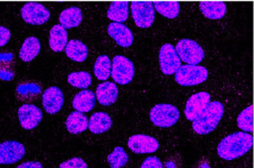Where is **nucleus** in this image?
<instances>
[{"label":"nucleus","instance_id":"4c0bfd02","mask_svg":"<svg viewBox=\"0 0 254 168\" xmlns=\"http://www.w3.org/2000/svg\"><path fill=\"white\" fill-rule=\"evenodd\" d=\"M198 168H210V167H209V165L206 162H203V163L200 164V166Z\"/></svg>","mask_w":254,"mask_h":168},{"label":"nucleus","instance_id":"1a4fd4ad","mask_svg":"<svg viewBox=\"0 0 254 168\" xmlns=\"http://www.w3.org/2000/svg\"><path fill=\"white\" fill-rule=\"evenodd\" d=\"M159 62L161 70L166 75L176 73L181 64V59L171 43H165L159 53Z\"/></svg>","mask_w":254,"mask_h":168},{"label":"nucleus","instance_id":"c9c22d12","mask_svg":"<svg viewBox=\"0 0 254 168\" xmlns=\"http://www.w3.org/2000/svg\"><path fill=\"white\" fill-rule=\"evenodd\" d=\"M17 168H43V165L38 161H27L18 165Z\"/></svg>","mask_w":254,"mask_h":168},{"label":"nucleus","instance_id":"7c9ffc66","mask_svg":"<svg viewBox=\"0 0 254 168\" xmlns=\"http://www.w3.org/2000/svg\"><path fill=\"white\" fill-rule=\"evenodd\" d=\"M67 82L73 87L85 89L91 84V76L86 71L71 72L67 76Z\"/></svg>","mask_w":254,"mask_h":168},{"label":"nucleus","instance_id":"cd10ccee","mask_svg":"<svg viewBox=\"0 0 254 168\" xmlns=\"http://www.w3.org/2000/svg\"><path fill=\"white\" fill-rule=\"evenodd\" d=\"M94 75L99 80H107L111 73V61L105 54L99 55L93 67Z\"/></svg>","mask_w":254,"mask_h":168},{"label":"nucleus","instance_id":"f3484780","mask_svg":"<svg viewBox=\"0 0 254 168\" xmlns=\"http://www.w3.org/2000/svg\"><path fill=\"white\" fill-rule=\"evenodd\" d=\"M112 126V120L110 116L104 112H97L91 115L88 120L87 126L92 133H103L107 131Z\"/></svg>","mask_w":254,"mask_h":168},{"label":"nucleus","instance_id":"ddd939ff","mask_svg":"<svg viewBox=\"0 0 254 168\" xmlns=\"http://www.w3.org/2000/svg\"><path fill=\"white\" fill-rule=\"evenodd\" d=\"M128 147L138 154L153 153L159 148V141L150 135L135 134L129 137Z\"/></svg>","mask_w":254,"mask_h":168},{"label":"nucleus","instance_id":"9b49d317","mask_svg":"<svg viewBox=\"0 0 254 168\" xmlns=\"http://www.w3.org/2000/svg\"><path fill=\"white\" fill-rule=\"evenodd\" d=\"M18 119L23 128L33 129L40 125L43 119V113L37 106L25 104L18 109Z\"/></svg>","mask_w":254,"mask_h":168},{"label":"nucleus","instance_id":"c756f323","mask_svg":"<svg viewBox=\"0 0 254 168\" xmlns=\"http://www.w3.org/2000/svg\"><path fill=\"white\" fill-rule=\"evenodd\" d=\"M129 156L121 146H116L114 150L108 154L107 161L111 168H121L128 162Z\"/></svg>","mask_w":254,"mask_h":168},{"label":"nucleus","instance_id":"5701e85b","mask_svg":"<svg viewBox=\"0 0 254 168\" xmlns=\"http://www.w3.org/2000/svg\"><path fill=\"white\" fill-rule=\"evenodd\" d=\"M87 117L80 112L74 111L68 115L65 122V126L70 133L77 134L84 131L87 128Z\"/></svg>","mask_w":254,"mask_h":168},{"label":"nucleus","instance_id":"f8f14e48","mask_svg":"<svg viewBox=\"0 0 254 168\" xmlns=\"http://www.w3.org/2000/svg\"><path fill=\"white\" fill-rule=\"evenodd\" d=\"M210 102V95L207 92H198L189 98L186 108L185 115L189 121H194L206 108Z\"/></svg>","mask_w":254,"mask_h":168},{"label":"nucleus","instance_id":"4be33fe9","mask_svg":"<svg viewBox=\"0 0 254 168\" xmlns=\"http://www.w3.org/2000/svg\"><path fill=\"white\" fill-rule=\"evenodd\" d=\"M82 20L81 10L77 7H69L64 9L59 18L60 25L64 29H71L77 27Z\"/></svg>","mask_w":254,"mask_h":168},{"label":"nucleus","instance_id":"f257e3e1","mask_svg":"<svg viewBox=\"0 0 254 168\" xmlns=\"http://www.w3.org/2000/svg\"><path fill=\"white\" fill-rule=\"evenodd\" d=\"M253 138L250 133L245 131H236L224 137L217 146L219 157L225 160H233L250 150Z\"/></svg>","mask_w":254,"mask_h":168},{"label":"nucleus","instance_id":"9d476101","mask_svg":"<svg viewBox=\"0 0 254 168\" xmlns=\"http://www.w3.org/2000/svg\"><path fill=\"white\" fill-rule=\"evenodd\" d=\"M25 155L24 145L16 140H6L0 143V164H13Z\"/></svg>","mask_w":254,"mask_h":168},{"label":"nucleus","instance_id":"f704fd0d","mask_svg":"<svg viewBox=\"0 0 254 168\" xmlns=\"http://www.w3.org/2000/svg\"><path fill=\"white\" fill-rule=\"evenodd\" d=\"M11 38V32L8 28L0 26V47L6 45Z\"/></svg>","mask_w":254,"mask_h":168},{"label":"nucleus","instance_id":"e433bc0d","mask_svg":"<svg viewBox=\"0 0 254 168\" xmlns=\"http://www.w3.org/2000/svg\"><path fill=\"white\" fill-rule=\"evenodd\" d=\"M165 166H166V168H177L176 164L173 161H167L165 163Z\"/></svg>","mask_w":254,"mask_h":168},{"label":"nucleus","instance_id":"a211bd4d","mask_svg":"<svg viewBox=\"0 0 254 168\" xmlns=\"http://www.w3.org/2000/svg\"><path fill=\"white\" fill-rule=\"evenodd\" d=\"M94 105L95 94L90 90H82L78 92L72 100V107L80 113H86L91 111Z\"/></svg>","mask_w":254,"mask_h":168},{"label":"nucleus","instance_id":"393cba45","mask_svg":"<svg viewBox=\"0 0 254 168\" xmlns=\"http://www.w3.org/2000/svg\"><path fill=\"white\" fill-rule=\"evenodd\" d=\"M129 14V3L127 1L112 2L107 11V17L114 23H123Z\"/></svg>","mask_w":254,"mask_h":168},{"label":"nucleus","instance_id":"423d86ee","mask_svg":"<svg viewBox=\"0 0 254 168\" xmlns=\"http://www.w3.org/2000/svg\"><path fill=\"white\" fill-rule=\"evenodd\" d=\"M135 70L133 62L123 55H116L112 60L111 77L121 85L128 84L132 81Z\"/></svg>","mask_w":254,"mask_h":168},{"label":"nucleus","instance_id":"7ed1b4c3","mask_svg":"<svg viewBox=\"0 0 254 168\" xmlns=\"http://www.w3.org/2000/svg\"><path fill=\"white\" fill-rule=\"evenodd\" d=\"M208 72L205 67L199 65H181L176 71V82L182 86H192L204 82Z\"/></svg>","mask_w":254,"mask_h":168},{"label":"nucleus","instance_id":"b1692460","mask_svg":"<svg viewBox=\"0 0 254 168\" xmlns=\"http://www.w3.org/2000/svg\"><path fill=\"white\" fill-rule=\"evenodd\" d=\"M65 54L74 61L81 62L84 61L88 54V48L87 46L78 40H70L67 42L65 47H64Z\"/></svg>","mask_w":254,"mask_h":168},{"label":"nucleus","instance_id":"6ab92c4d","mask_svg":"<svg viewBox=\"0 0 254 168\" xmlns=\"http://www.w3.org/2000/svg\"><path fill=\"white\" fill-rule=\"evenodd\" d=\"M199 10L208 19H221L226 12V5L221 1H202L199 3Z\"/></svg>","mask_w":254,"mask_h":168},{"label":"nucleus","instance_id":"39448f33","mask_svg":"<svg viewBox=\"0 0 254 168\" xmlns=\"http://www.w3.org/2000/svg\"><path fill=\"white\" fill-rule=\"evenodd\" d=\"M175 49L180 59L190 65H197L204 57V51L201 46L190 39L179 41Z\"/></svg>","mask_w":254,"mask_h":168},{"label":"nucleus","instance_id":"473e14b6","mask_svg":"<svg viewBox=\"0 0 254 168\" xmlns=\"http://www.w3.org/2000/svg\"><path fill=\"white\" fill-rule=\"evenodd\" d=\"M60 168H87V164L79 157H73L61 163Z\"/></svg>","mask_w":254,"mask_h":168},{"label":"nucleus","instance_id":"2eb2a0df","mask_svg":"<svg viewBox=\"0 0 254 168\" xmlns=\"http://www.w3.org/2000/svg\"><path fill=\"white\" fill-rule=\"evenodd\" d=\"M108 35L121 46H130L133 42V34L127 26L121 23H110L107 28Z\"/></svg>","mask_w":254,"mask_h":168},{"label":"nucleus","instance_id":"c85d7f7f","mask_svg":"<svg viewBox=\"0 0 254 168\" xmlns=\"http://www.w3.org/2000/svg\"><path fill=\"white\" fill-rule=\"evenodd\" d=\"M14 55L12 53H0V79L9 81L14 77Z\"/></svg>","mask_w":254,"mask_h":168},{"label":"nucleus","instance_id":"a878e982","mask_svg":"<svg viewBox=\"0 0 254 168\" xmlns=\"http://www.w3.org/2000/svg\"><path fill=\"white\" fill-rule=\"evenodd\" d=\"M154 9L164 17L175 19L180 13V3L177 1H156L153 2Z\"/></svg>","mask_w":254,"mask_h":168},{"label":"nucleus","instance_id":"20e7f679","mask_svg":"<svg viewBox=\"0 0 254 168\" xmlns=\"http://www.w3.org/2000/svg\"><path fill=\"white\" fill-rule=\"evenodd\" d=\"M180 118V112L177 107L171 104H158L150 111L151 122L160 127H169L174 126Z\"/></svg>","mask_w":254,"mask_h":168},{"label":"nucleus","instance_id":"f03ea898","mask_svg":"<svg viewBox=\"0 0 254 168\" xmlns=\"http://www.w3.org/2000/svg\"><path fill=\"white\" fill-rule=\"evenodd\" d=\"M223 105L218 101L209 102L203 112L192 121V128L198 134H207L214 130L222 119Z\"/></svg>","mask_w":254,"mask_h":168},{"label":"nucleus","instance_id":"4468645a","mask_svg":"<svg viewBox=\"0 0 254 168\" xmlns=\"http://www.w3.org/2000/svg\"><path fill=\"white\" fill-rule=\"evenodd\" d=\"M64 93L56 86L49 87L45 90L42 97V104L45 111L51 115L58 113L64 106Z\"/></svg>","mask_w":254,"mask_h":168},{"label":"nucleus","instance_id":"dca6fc26","mask_svg":"<svg viewBox=\"0 0 254 168\" xmlns=\"http://www.w3.org/2000/svg\"><path fill=\"white\" fill-rule=\"evenodd\" d=\"M95 95L101 105L110 106L117 100L118 89L112 82H103L97 86Z\"/></svg>","mask_w":254,"mask_h":168},{"label":"nucleus","instance_id":"412c9836","mask_svg":"<svg viewBox=\"0 0 254 168\" xmlns=\"http://www.w3.org/2000/svg\"><path fill=\"white\" fill-rule=\"evenodd\" d=\"M67 43V33L61 25H55L50 31L49 44L54 51H62Z\"/></svg>","mask_w":254,"mask_h":168},{"label":"nucleus","instance_id":"aec40b11","mask_svg":"<svg viewBox=\"0 0 254 168\" xmlns=\"http://www.w3.org/2000/svg\"><path fill=\"white\" fill-rule=\"evenodd\" d=\"M41 50V42L38 38L36 37H28L19 51V56L20 58L25 61L29 62L32 61L39 53Z\"/></svg>","mask_w":254,"mask_h":168},{"label":"nucleus","instance_id":"0eeeda50","mask_svg":"<svg viewBox=\"0 0 254 168\" xmlns=\"http://www.w3.org/2000/svg\"><path fill=\"white\" fill-rule=\"evenodd\" d=\"M131 13L135 24L140 28H149L155 20V9L153 2L134 1L131 2Z\"/></svg>","mask_w":254,"mask_h":168},{"label":"nucleus","instance_id":"6e6552de","mask_svg":"<svg viewBox=\"0 0 254 168\" xmlns=\"http://www.w3.org/2000/svg\"><path fill=\"white\" fill-rule=\"evenodd\" d=\"M50 11L41 3L28 2L21 8L22 19L30 25H43L50 19Z\"/></svg>","mask_w":254,"mask_h":168},{"label":"nucleus","instance_id":"2f4dec72","mask_svg":"<svg viewBox=\"0 0 254 168\" xmlns=\"http://www.w3.org/2000/svg\"><path fill=\"white\" fill-rule=\"evenodd\" d=\"M252 110L253 107L250 105L246 109H244L237 117V126L245 132H251L253 130Z\"/></svg>","mask_w":254,"mask_h":168},{"label":"nucleus","instance_id":"bb28decb","mask_svg":"<svg viewBox=\"0 0 254 168\" xmlns=\"http://www.w3.org/2000/svg\"><path fill=\"white\" fill-rule=\"evenodd\" d=\"M18 99L21 101H32L41 93V86L37 83H21L16 88Z\"/></svg>","mask_w":254,"mask_h":168},{"label":"nucleus","instance_id":"72a5a7b5","mask_svg":"<svg viewBox=\"0 0 254 168\" xmlns=\"http://www.w3.org/2000/svg\"><path fill=\"white\" fill-rule=\"evenodd\" d=\"M140 168H163V164L158 157L149 156L144 160Z\"/></svg>","mask_w":254,"mask_h":168}]
</instances>
